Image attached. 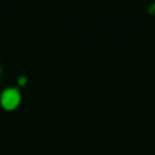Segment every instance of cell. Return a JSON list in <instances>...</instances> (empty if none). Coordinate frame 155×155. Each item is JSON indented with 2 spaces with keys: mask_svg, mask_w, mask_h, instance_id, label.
Here are the masks:
<instances>
[{
  "mask_svg": "<svg viewBox=\"0 0 155 155\" xmlns=\"http://www.w3.org/2000/svg\"><path fill=\"white\" fill-rule=\"evenodd\" d=\"M19 101H21V96H19L18 91L15 88H8V90L4 91V93L1 94V98H0L1 105L7 110L15 109L18 105Z\"/></svg>",
  "mask_w": 155,
  "mask_h": 155,
  "instance_id": "1",
  "label": "cell"
},
{
  "mask_svg": "<svg viewBox=\"0 0 155 155\" xmlns=\"http://www.w3.org/2000/svg\"><path fill=\"white\" fill-rule=\"evenodd\" d=\"M0 78H1V67H0Z\"/></svg>",
  "mask_w": 155,
  "mask_h": 155,
  "instance_id": "2",
  "label": "cell"
}]
</instances>
